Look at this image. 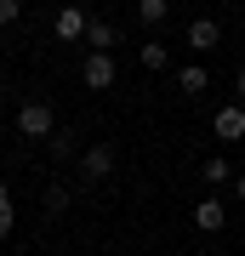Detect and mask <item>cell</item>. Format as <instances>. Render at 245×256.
Returning <instances> with one entry per match:
<instances>
[{"label":"cell","mask_w":245,"mask_h":256,"mask_svg":"<svg viewBox=\"0 0 245 256\" xmlns=\"http://www.w3.org/2000/svg\"><path fill=\"white\" fill-rule=\"evenodd\" d=\"M194 222H200V234H217L222 228V205L217 200H200V205H194Z\"/></svg>","instance_id":"obj_8"},{"label":"cell","mask_w":245,"mask_h":256,"mask_svg":"<svg viewBox=\"0 0 245 256\" xmlns=\"http://www.w3.org/2000/svg\"><path fill=\"white\" fill-rule=\"evenodd\" d=\"M177 86H182V92H188V97H200V92H205V86H211V74H205L200 63H188V68H182V74H177Z\"/></svg>","instance_id":"obj_9"},{"label":"cell","mask_w":245,"mask_h":256,"mask_svg":"<svg viewBox=\"0 0 245 256\" xmlns=\"http://www.w3.org/2000/svg\"><path fill=\"white\" fill-rule=\"evenodd\" d=\"M234 86H239V97H245V68H239V80H234Z\"/></svg>","instance_id":"obj_18"},{"label":"cell","mask_w":245,"mask_h":256,"mask_svg":"<svg viewBox=\"0 0 245 256\" xmlns=\"http://www.w3.org/2000/svg\"><path fill=\"white\" fill-rule=\"evenodd\" d=\"M52 154H57V160H69V154H74V137H69V131H63V137H52Z\"/></svg>","instance_id":"obj_15"},{"label":"cell","mask_w":245,"mask_h":256,"mask_svg":"<svg viewBox=\"0 0 245 256\" xmlns=\"http://www.w3.org/2000/svg\"><path fill=\"white\" fill-rule=\"evenodd\" d=\"M12 228H18V216H12V194H6V182H0V239H6Z\"/></svg>","instance_id":"obj_11"},{"label":"cell","mask_w":245,"mask_h":256,"mask_svg":"<svg viewBox=\"0 0 245 256\" xmlns=\"http://www.w3.org/2000/svg\"><path fill=\"white\" fill-rule=\"evenodd\" d=\"M18 131H23V137H57V114H52V102L29 97L23 108H18Z\"/></svg>","instance_id":"obj_1"},{"label":"cell","mask_w":245,"mask_h":256,"mask_svg":"<svg viewBox=\"0 0 245 256\" xmlns=\"http://www.w3.org/2000/svg\"><path fill=\"white\" fill-rule=\"evenodd\" d=\"M137 63H143V68H154V74H160V68H165V46H160V40H148V46H143V52H137Z\"/></svg>","instance_id":"obj_10"},{"label":"cell","mask_w":245,"mask_h":256,"mask_svg":"<svg viewBox=\"0 0 245 256\" xmlns=\"http://www.w3.org/2000/svg\"><path fill=\"white\" fill-rule=\"evenodd\" d=\"M23 18V6H18V0H0V23H18Z\"/></svg>","instance_id":"obj_16"},{"label":"cell","mask_w":245,"mask_h":256,"mask_svg":"<svg viewBox=\"0 0 245 256\" xmlns=\"http://www.w3.org/2000/svg\"><path fill=\"white\" fill-rule=\"evenodd\" d=\"M211 131H217L222 142H239V137H245V108H239V102H234V108H217Z\"/></svg>","instance_id":"obj_4"},{"label":"cell","mask_w":245,"mask_h":256,"mask_svg":"<svg viewBox=\"0 0 245 256\" xmlns=\"http://www.w3.org/2000/svg\"><path fill=\"white\" fill-rule=\"evenodd\" d=\"M165 12H171L165 0H143V6H137V18H143V23H165Z\"/></svg>","instance_id":"obj_12"},{"label":"cell","mask_w":245,"mask_h":256,"mask_svg":"<svg viewBox=\"0 0 245 256\" xmlns=\"http://www.w3.org/2000/svg\"><path fill=\"white\" fill-rule=\"evenodd\" d=\"M52 28H57V40H86L91 18H86V12H74V6H63V12L52 18Z\"/></svg>","instance_id":"obj_3"},{"label":"cell","mask_w":245,"mask_h":256,"mask_svg":"<svg viewBox=\"0 0 245 256\" xmlns=\"http://www.w3.org/2000/svg\"><path fill=\"white\" fill-rule=\"evenodd\" d=\"M80 74H86V86H91V92H109V86H114V57H109V52H91Z\"/></svg>","instance_id":"obj_2"},{"label":"cell","mask_w":245,"mask_h":256,"mask_svg":"<svg viewBox=\"0 0 245 256\" xmlns=\"http://www.w3.org/2000/svg\"><path fill=\"white\" fill-rule=\"evenodd\" d=\"M80 171H86V176H109V171H114V148H109V142H91L86 154H80Z\"/></svg>","instance_id":"obj_5"},{"label":"cell","mask_w":245,"mask_h":256,"mask_svg":"<svg viewBox=\"0 0 245 256\" xmlns=\"http://www.w3.org/2000/svg\"><path fill=\"white\" fill-rule=\"evenodd\" d=\"M217 40H222V23H217V18H194V23H188V46H194V52H211Z\"/></svg>","instance_id":"obj_6"},{"label":"cell","mask_w":245,"mask_h":256,"mask_svg":"<svg viewBox=\"0 0 245 256\" xmlns=\"http://www.w3.org/2000/svg\"><path fill=\"white\" fill-rule=\"evenodd\" d=\"M86 40H91V52H109V57H114V40H120V28H114V23H103V18H91Z\"/></svg>","instance_id":"obj_7"},{"label":"cell","mask_w":245,"mask_h":256,"mask_svg":"<svg viewBox=\"0 0 245 256\" xmlns=\"http://www.w3.org/2000/svg\"><path fill=\"white\" fill-rule=\"evenodd\" d=\"M234 194H239V200H245V171H239V176H234Z\"/></svg>","instance_id":"obj_17"},{"label":"cell","mask_w":245,"mask_h":256,"mask_svg":"<svg viewBox=\"0 0 245 256\" xmlns=\"http://www.w3.org/2000/svg\"><path fill=\"white\" fill-rule=\"evenodd\" d=\"M63 205H69V188H46V210H52V216H57Z\"/></svg>","instance_id":"obj_14"},{"label":"cell","mask_w":245,"mask_h":256,"mask_svg":"<svg viewBox=\"0 0 245 256\" xmlns=\"http://www.w3.org/2000/svg\"><path fill=\"white\" fill-rule=\"evenodd\" d=\"M228 176H234V165H228L222 154H217V160H205V182H228Z\"/></svg>","instance_id":"obj_13"}]
</instances>
